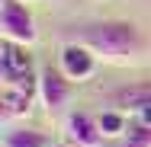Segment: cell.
Here are the masks:
<instances>
[{
  "instance_id": "obj_11",
  "label": "cell",
  "mask_w": 151,
  "mask_h": 147,
  "mask_svg": "<svg viewBox=\"0 0 151 147\" xmlns=\"http://www.w3.org/2000/svg\"><path fill=\"white\" fill-rule=\"evenodd\" d=\"M122 147H151V125L148 121H135V125L125 131Z\"/></svg>"
},
{
  "instance_id": "obj_2",
  "label": "cell",
  "mask_w": 151,
  "mask_h": 147,
  "mask_svg": "<svg viewBox=\"0 0 151 147\" xmlns=\"http://www.w3.org/2000/svg\"><path fill=\"white\" fill-rule=\"evenodd\" d=\"M0 35L19 45H35L39 29H35V16L23 0H0Z\"/></svg>"
},
{
  "instance_id": "obj_3",
  "label": "cell",
  "mask_w": 151,
  "mask_h": 147,
  "mask_svg": "<svg viewBox=\"0 0 151 147\" xmlns=\"http://www.w3.org/2000/svg\"><path fill=\"white\" fill-rule=\"evenodd\" d=\"M35 99H39V74H32V77L19 80V83H6L3 93H0V115H3V121L26 118Z\"/></svg>"
},
{
  "instance_id": "obj_5",
  "label": "cell",
  "mask_w": 151,
  "mask_h": 147,
  "mask_svg": "<svg viewBox=\"0 0 151 147\" xmlns=\"http://www.w3.org/2000/svg\"><path fill=\"white\" fill-rule=\"evenodd\" d=\"M32 55H29V45H19V42H10L3 38L0 42V83H19L32 77Z\"/></svg>"
},
{
  "instance_id": "obj_4",
  "label": "cell",
  "mask_w": 151,
  "mask_h": 147,
  "mask_svg": "<svg viewBox=\"0 0 151 147\" xmlns=\"http://www.w3.org/2000/svg\"><path fill=\"white\" fill-rule=\"evenodd\" d=\"M71 89H74V83L64 77L61 67H42L39 70V99H42V106H45L48 115H58L61 109L68 106Z\"/></svg>"
},
{
  "instance_id": "obj_13",
  "label": "cell",
  "mask_w": 151,
  "mask_h": 147,
  "mask_svg": "<svg viewBox=\"0 0 151 147\" xmlns=\"http://www.w3.org/2000/svg\"><path fill=\"white\" fill-rule=\"evenodd\" d=\"M23 3H32V0H23Z\"/></svg>"
},
{
  "instance_id": "obj_9",
  "label": "cell",
  "mask_w": 151,
  "mask_h": 147,
  "mask_svg": "<svg viewBox=\"0 0 151 147\" xmlns=\"http://www.w3.org/2000/svg\"><path fill=\"white\" fill-rule=\"evenodd\" d=\"M0 147H52V138L39 128H29V125H13L3 131Z\"/></svg>"
},
{
  "instance_id": "obj_1",
  "label": "cell",
  "mask_w": 151,
  "mask_h": 147,
  "mask_svg": "<svg viewBox=\"0 0 151 147\" xmlns=\"http://www.w3.org/2000/svg\"><path fill=\"white\" fill-rule=\"evenodd\" d=\"M71 42L87 45L100 61L109 64H135L145 55V35L135 23L125 19H100V23H84L71 32Z\"/></svg>"
},
{
  "instance_id": "obj_12",
  "label": "cell",
  "mask_w": 151,
  "mask_h": 147,
  "mask_svg": "<svg viewBox=\"0 0 151 147\" xmlns=\"http://www.w3.org/2000/svg\"><path fill=\"white\" fill-rule=\"evenodd\" d=\"M52 147H77V144H52Z\"/></svg>"
},
{
  "instance_id": "obj_10",
  "label": "cell",
  "mask_w": 151,
  "mask_h": 147,
  "mask_svg": "<svg viewBox=\"0 0 151 147\" xmlns=\"http://www.w3.org/2000/svg\"><path fill=\"white\" fill-rule=\"evenodd\" d=\"M100 131H103V138H119V134H125L129 131L125 128V112H119V109L103 112L100 115Z\"/></svg>"
},
{
  "instance_id": "obj_6",
  "label": "cell",
  "mask_w": 151,
  "mask_h": 147,
  "mask_svg": "<svg viewBox=\"0 0 151 147\" xmlns=\"http://www.w3.org/2000/svg\"><path fill=\"white\" fill-rule=\"evenodd\" d=\"M96 55H93L87 45H81V42H64L61 45V55H58V67L64 70V77L71 80V83H84V80H90L93 70H96Z\"/></svg>"
},
{
  "instance_id": "obj_7",
  "label": "cell",
  "mask_w": 151,
  "mask_h": 147,
  "mask_svg": "<svg viewBox=\"0 0 151 147\" xmlns=\"http://www.w3.org/2000/svg\"><path fill=\"white\" fill-rule=\"evenodd\" d=\"M113 106L119 112H132V115H138V121H148L151 125V80L119 87L113 93Z\"/></svg>"
},
{
  "instance_id": "obj_8",
  "label": "cell",
  "mask_w": 151,
  "mask_h": 147,
  "mask_svg": "<svg viewBox=\"0 0 151 147\" xmlns=\"http://www.w3.org/2000/svg\"><path fill=\"white\" fill-rule=\"evenodd\" d=\"M64 134L68 141L77 147H100L103 144V131H100V118L87 112H71L64 118Z\"/></svg>"
}]
</instances>
